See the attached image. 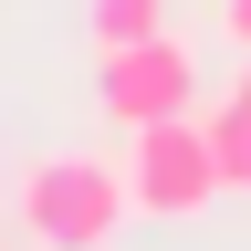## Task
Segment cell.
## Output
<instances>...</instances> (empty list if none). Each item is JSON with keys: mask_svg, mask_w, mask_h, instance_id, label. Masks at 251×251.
<instances>
[{"mask_svg": "<svg viewBox=\"0 0 251 251\" xmlns=\"http://www.w3.org/2000/svg\"><path fill=\"white\" fill-rule=\"evenodd\" d=\"M199 126H209V157H220V188H251V105H241V94H220V105H209Z\"/></svg>", "mask_w": 251, "mask_h": 251, "instance_id": "277c9868", "label": "cell"}, {"mask_svg": "<svg viewBox=\"0 0 251 251\" xmlns=\"http://www.w3.org/2000/svg\"><path fill=\"white\" fill-rule=\"evenodd\" d=\"M126 199H136L147 220H199V209L220 199L209 126H188V115H168V126H136V136H126Z\"/></svg>", "mask_w": 251, "mask_h": 251, "instance_id": "7a4b0ae2", "label": "cell"}, {"mask_svg": "<svg viewBox=\"0 0 251 251\" xmlns=\"http://www.w3.org/2000/svg\"><path fill=\"white\" fill-rule=\"evenodd\" d=\"M126 220H136V199H126V157L52 147V157L21 168V230H31V251H115Z\"/></svg>", "mask_w": 251, "mask_h": 251, "instance_id": "6da1fadb", "label": "cell"}, {"mask_svg": "<svg viewBox=\"0 0 251 251\" xmlns=\"http://www.w3.org/2000/svg\"><path fill=\"white\" fill-rule=\"evenodd\" d=\"M220 31H230V42L251 52V0H220Z\"/></svg>", "mask_w": 251, "mask_h": 251, "instance_id": "8992f818", "label": "cell"}, {"mask_svg": "<svg viewBox=\"0 0 251 251\" xmlns=\"http://www.w3.org/2000/svg\"><path fill=\"white\" fill-rule=\"evenodd\" d=\"M230 94H241V105H251V52H241V84H230Z\"/></svg>", "mask_w": 251, "mask_h": 251, "instance_id": "52a82bcc", "label": "cell"}, {"mask_svg": "<svg viewBox=\"0 0 251 251\" xmlns=\"http://www.w3.org/2000/svg\"><path fill=\"white\" fill-rule=\"evenodd\" d=\"M94 105H105L126 136H136V126H168V115H188V105H199V52H188L178 31L105 52V74H94Z\"/></svg>", "mask_w": 251, "mask_h": 251, "instance_id": "3957f363", "label": "cell"}, {"mask_svg": "<svg viewBox=\"0 0 251 251\" xmlns=\"http://www.w3.org/2000/svg\"><path fill=\"white\" fill-rule=\"evenodd\" d=\"M84 21H94L105 52H126V42H157L168 31V0H84Z\"/></svg>", "mask_w": 251, "mask_h": 251, "instance_id": "5b68a950", "label": "cell"}]
</instances>
